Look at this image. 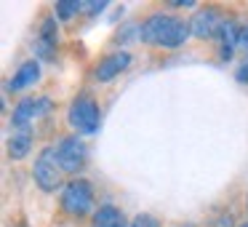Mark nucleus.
Returning <instances> with one entry per match:
<instances>
[{
  "label": "nucleus",
  "mask_w": 248,
  "mask_h": 227,
  "mask_svg": "<svg viewBox=\"0 0 248 227\" xmlns=\"http://www.w3.org/2000/svg\"><path fill=\"white\" fill-rule=\"evenodd\" d=\"M107 8V0H93V3H80V14L83 16H88V19H93V16H99V14Z\"/></svg>",
  "instance_id": "obj_16"
},
{
  "label": "nucleus",
  "mask_w": 248,
  "mask_h": 227,
  "mask_svg": "<svg viewBox=\"0 0 248 227\" xmlns=\"http://www.w3.org/2000/svg\"><path fill=\"white\" fill-rule=\"evenodd\" d=\"M131 62H134V56H131L125 49L112 51V54H104L102 59L96 62V67H93V81L96 83H112L115 78H120L125 70H128Z\"/></svg>",
  "instance_id": "obj_8"
},
{
  "label": "nucleus",
  "mask_w": 248,
  "mask_h": 227,
  "mask_svg": "<svg viewBox=\"0 0 248 227\" xmlns=\"http://www.w3.org/2000/svg\"><path fill=\"white\" fill-rule=\"evenodd\" d=\"M189 38H192L189 22H184L182 16H176L171 11H155L141 19L139 40L144 46H150V49L173 51V49H182Z\"/></svg>",
  "instance_id": "obj_1"
},
{
  "label": "nucleus",
  "mask_w": 248,
  "mask_h": 227,
  "mask_svg": "<svg viewBox=\"0 0 248 227\" xmlns=\"http://www.w3.org/2000/svg\"><path fill=\"white\" fill-rule=\"evenodd\" d=\"M38 81H40V65H38V59H27V62H22V65H19V70L14 72V78L6 83V88L11 94H16V91L30 88L32 83H38Z\"/></svg>",
  "instance_id": "obj_10"
},
{
  "label": "nucleus",
  "mask_w": 248,
  "mask_h": 227,
  "mask_svg": "<svg viewBox=\"0 0 248 227\" xmlns=\"http://www.w3.org/2000/svg\"><path fill=\"white\" fill-rule=\"evenodd\" d=\"M56 147V158H59V166L64 171V177L75 179L80 177V171L88 166V145L83 142L80 134H64L54 142Z\"/></svg>",
  "instance_id": "obj_5"
},
{
  "label": "nucleus",
  "mask_w": 248,
  "mask_h": 227,
  "mask_svg": "<svg viewBox=\"0 0 248 227\" xmlns=\"http://www.w3.org/2000/svg\"><path fill=\"white\" fill-rule=\"evenodd\" d=\"M131 227H163V222L155 214H136L131 219Z\"/></svg>",
  "instance_id": "obj_17"
},
{
  "label": "nucleus",
  "mask_w": 248,
  "mask_h": 227,
  "mask_svg": "<svg viewBox=\"0 0 248 227\" xmlns=\"http://www.w3.org/2000/svg\"><path fill=\"white\" fill-rule=\"evenodd\" d=\"M67 123L72 126V134H80V136L96 134L99 123H102V107H99V102L86 91L78 94L70 102V107H67Z\"/></svg>",
  "instance_id": "obj_4"
},
{
  "label": "nucleus",
  "mask_w": 248,
  "mask_h": 227,
  "mask_svg": "<svg viewBox=\"0 0 248 227\" xmlns=\"http://www.w3.org/2000/svg\"><path fill=\"white\" fill-rule=\"evenodd\" d=\"M246 211H248V195H246Z\"/></svg>",
  "instance_id": "obj_23"
},
{
  "label": "nucleus",
  "mask_w": 248,
  "mask_h": 227,
  "mask_svg": "<svg viewBox=\"0 0 248 227\" xmlns=\"http://www.w3.org/2000/svg\"><path fill=\"white\" fill-rule=\"evenodd\" d=\"M96 190L88 179L75 177L62 187L59 193V211L72 222H80V219H91L93 211H96Z\"/></svg>",
  "instance_id": "obj_2"
},
{
  "label": "nucleus",
  "mask_w": 248,
  "mask_h": 227,
  "mask_svg": "<svg viewBox=\"0 0 248 227\" xmlns=\"http://www.w3.org/2000/svg\"><path fill=\"white\" fill-rule=\"evenodd\" d=\"M235 81H237V83H243V86H248V56L243 59V65L235 70Z\"/></svg>",
  "instance_id": "obj_19"
},
{
  "label": "nucleus",
  "mask_w": 248,
  "mask_h": 227,
  "mask_svg": "<svg viewBox=\"0 0 248 227\" xmlns=\"http://www.w3.org/2000/svg\"><path fill=\"white\" fill-rule=\"evenodd\" d=\"M208 227H237V222L232 219L230 211H221V214H216L214 219L208 222Z\"/></svg>",
  "instance_id": "obj_18"
},
{
  "label": "nucleus",
  "mask_w": 248,
  "mask_h": 227,
  "mask_svg": "<svg viewBox=\"0 0 248 227\" xmlns=\"http://www.w3.org/2000/svg\"><path fill=\"white\" fill-rule=\"evenodd\" d=\"M139 35H141V22H125L123 27L115 32V38H112L115 51H120V46L131 43V40H139Z\"/></svg>",
  "instance_id": "obj_12"
},
{
  "label": "nucleus",
  "mask_w": 248,
  "mask_h": 227,
  "mask_svg": "<svg viewBox=\"0 0 248 227\" xmlns=\"http://www.w3.org/2000/svg\"><path fill=\"white\" fill-rule=\"evenodd\" d=\"M176 227H198V225H192V222H187V225H176Z\"/></svg>",
  "instance_id": "obj_22"
},
{
  "label": "nucleus",
  "mask_w": 248,
  "mask_h": 227,
  "mask_svg": "<svg viewBox=\"0 0 248 227\" xmlns=\"http://www.w3.org/2000/svg\"><path fill=\"white\" fill-rule=\"evenodd\" d=\"M32 51H35V56H40V59H46V62H54L56 59V49H54V46H48V43H43V40H35Z\"/></svg>",
  "instance_id": "obj_15"
},
{
  "label": "nucleus",
  "mask_w": 248,
  "mask_h": 227,
  "mask_svg": "<svg viewBox=\"0 0 248 227\" xmlns=\"http://www.w3.org/2000/svg\"><path fill=\"white\" fill-rule=\"evenodd\" d=\"M32 145H35V131H14L6 142V152L11 161H24V158L32 152Z\"/></svg>",
  "instance_id": "obj_11"
},
{
  "label": "nucleus",
  "mask_w": 248,
  "mask_h": 227,
  "mask_svg": "<svg viewBox=\"0 0 248 227\" xmlns=\"http://www.w3.org/2000/svg\"><path fill=\"white\" fill-rule=\"evenodd\" d=\"M32 182L40 193L46 195H54V193H62L64 187V171L59 166V158H56V147L54 145H46L43 150L35 155V163H32Z\"/></svg>",
  "instance_id": "obj_3"
},
{
  "label": "nucleus",
  "mask_w": 248,
  "mask_h": 227,
  "mask_svg": "<svg viewBox=\"0 0 248 227\" xmlns=\"http://www.w3.org/2000/svg\"><path fill=\"white\" fill-rule=\"evenodd\" d=\"M237 49L248 51V22L240 24V30H237Z\"/></svg>",
  "instance_id": "obj_20"
},
{
  "label": "nucleus",
  "mask_w": 248,
  "mask_h": 227,
  "mask_svg": "<svg viewBox=\"0 0 248 227\" xmlns=\"http://www.w3.org/2000/svg\"><path fill=\"white\" fill-rule=\"evenodd\" d=\"M54 110V102L48 97H22L11 110V129L14 131H30L38 118H46Z\"/></svg>",
  "instance_id": "obj_7"
},
{
  "label": "nucleus",
  "mask_w": 248,
  "mask_h": 227,
  "mask_svg": "<svg viewBox=\"0 0 248 227\" xmlns=\"http://www.w3.org/2000/svg\"><path fill=\"white\" fill-rule=\"evenodd\" d=\"M78 14H80V3H75V0H59L54 6V16L59 22H72Z\"/></svg>",
  "instance_id": "obj_14"
},
{
  "label": "nucleus",
  "mask_w": 248,
  "mask_h": 227,
  "mask_svg": "<svg viewBox=\"0 0 248 227\" xmlns=\"http://www.w3.org/2000/svg\"><path fill=\"white\" fill-rule=\"evenodd\" d=\"M237 227H248V219H243V222H237Z\"/></svg>",
  "instance_id": "obj_21"
},
{
  "label": "nucleus",
  "mask_w": 248,
  "mask_h": 227,
  "mask_svg": "<svg viewBox=\"0 0 248 227\" xmlns=\"http://www.w3.org/2000/svg\"><path fill=\"white\" fill-rule=\"evenodd\" d=\"M230 14L224 11L216 3H208V6L195 8V14L189 16V30H192V38L198 40H219L224 24L230 22Z\"/></svg>",
  "instance_id": "obj_6"
},
{
  "label": "nucleus",
  "mask_w": 248,
  "mask_h": 227,
  "mask_svg": "<svg viewBox=\"0 0 248 227\" xmlns=\"http://www.w3.org/2000/svg\"><path fill=\"white\" fill-rule=\"evenodd\" d=\"M88 227H131V219L118 203H102L88 219Z\"/></svg>",
  "instance_id": "obj_9"
},
{
  "label": "nucleus",
  "mask_w": 248,
  "mask_h": 227,
  "mask_svg": "<svg viewBox=\"0 0 248 227\" xmlns=\"http://www.w3.org/2000/svg\"><path fill=\"white\" fill-rule=\"evenodd\" d=\"M38 40H43V43H48V46L56 49V43H59V19L46 16L43 22H40V27H38Z\"/></svg>",
  "instance_id": "obj_13"
}]
</instances>
